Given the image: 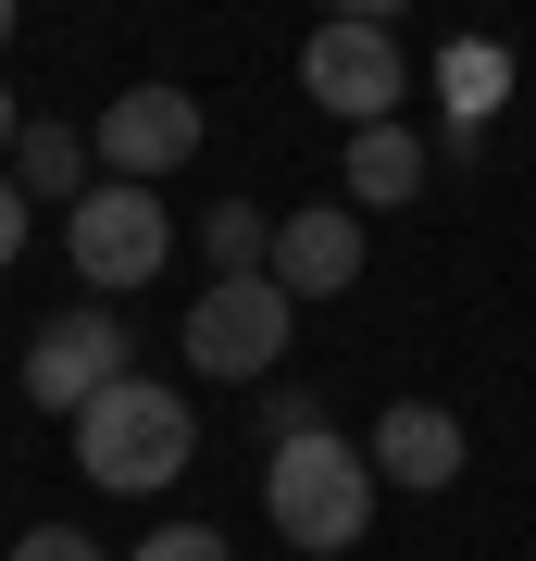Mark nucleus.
Wrapping results in <instances>:
<instances>
[{
    "mask_svg": "<svg viewBox=\"0 0 536 561\" xmlns=\"http://www.w3.org/2000/svg\"><path fill=\"white\" fill-rule=\"evenodd\" d=\"M187 449H199V412L175 400V387H150V375H113L76 412V461H88L100 500H150V486H175Z\"/></svg>",
    "mask_w": 536,
    "mask_h": 561,
    "instance_id": "nucleus-1",
    "label": "nucleus"
},
{
    "mask_svg": "<svg viewBox=\"0 0 536 561\" xmlns=\"http://www.w3.org/2000/svg\"><path fill=\"white\" fill-rule=\"evenodd\" d=\"M375 449H350L338 424H312V437H275L262 461V512H275L287 549H362V524H375Z\"/></svg>",
    "mask_w": 536,
    "mask_h": 561,
    "instance_id": "nucleus-2",
    "label": "nucleus"
},
{
    "mask_svg": "<svg viewBox=\"0 0 536 561\" xmlns=\"http://www.w3.org/2000/svg\"><path fill=\"white\" fill-rule=\"evenodd\" d=\"M62 250H76L88 287H150L162 250H175V213H162V187L113 175V187H88V201H62Z\"/></svg>",
    "mask_w": 536,
    "mask_h": 561,
    "instance_id": "nucleus-3",
    "label": "nucleus"
},
{
    "mask_svg": "<svg viewBox=\"0 0 536 561\" xmlns=\"http://www.w3.org/2000/svg\"><path fill=\"white\" fill-rule=\"evenodd\" d=\"M287 324H299V300H287L275 275H213L199 312H187V362H199L213 387H250V375L287 362Z\"/></svg>",
    "mask_w": 536,
    "mask_h": 561,
    "instance_id": "nucleus-4",
    "label": "nucleus"
},
{
    "mask_svg": "<svg viewBox=\"0 0 536 561\" xmlns=\"http://www.w3.org/2000/svg\"><path fill=\"white\" fill-rule=\"evenodd\" d=\"M299 88H312L338 125H387L412 101V62H399V25H312V50H299Z\"/></svg>",
    "mask_w": 536,
    "mask_h": 561,
    "instance_id": "nucleus-5",
    "label": "nucleus"
},
{
    "mask_svg": "<svg viewBox=\"0 0 536 561\" xmlns=\"http://www.w3.org/2000/svg\"><path fill=\"white\" fill-rule=\"evenodd\" d=\"M113 375H138V350H125V312H100V300H88V312H50L38 350H25V400L62 412V424H76Z\"/></svg>",
    "mask_w": 536,
    "mask_h": 561,
    "instance_id": "nucleus-6",
    "label": "nucleus"
},
{
    "mask_svg": "<svg viewBox=\"0 0 536 561\" xmlns=\"http://www.w3.org/2000/svg\"><path fill=\"white\" fill-rule=\"evenodd\" d=\"M187 162H199V88H113V101H100V175L162 187V175H187Z\"/></svg>",
    "mask_w": 536,
    "mask_h": 561,
    "instance_id": "nucleus-7",
    "label": "nucleus"
},
{
    "mask_svg": "<svg viewBox=\"0 0 536 561\" xmlns=\"http://www.w3.org/2000/svg\"><path fill=\"white\" fill-rule=\"evenodd\" d=\"M375 474L399 486V500L461 486V424H449L437 400H387V424H375Z\"/></svg>",
    "mask_w": 536,
    "mask_h": 561,
    "instance_id": "nucleus-8",
    "label": "nucleus"
},
{
    "mask_svg": "<svg viewBox=\"0 0 536 561\" xmlns=\"http://www.w3.org/2000/svg\"><path fill=\"white\" fill-rule=\"evenodd\" d=\"M262 275H275L287 300H338V287L362 275V225L350 213H287L275 250H262Z\"/></svg>",
    "mask_w": 536,
    "mask_h": 561,
    "instance_id": "nucleus-9",
    "label": "nucleus"
},
{
    "mask_svg": "<svg viewBox=\"0 0 536 561\" xmlns=\"http://www.w3.org/2000/svg\"><path fill=\"white\" fill-rule=\"evenodd\" d=\"M350 187H362V201H387V213H399V201L424 187V138H412L399 113H387V125H350Z\"/></svg>",
    "mask_w": 536,
    "mask_h": 561,
    "instance_id": "nucleus-10",
    "label": "nucleus"
},
{
    "mask_svg": "<svg viewBox=\"0 0 536 561\" xmlns=\"http://www.w3.org/2000/svg\"><path fill=\"white\" fill-rule=\"evenodd\" d=\"M13 187H25V201H38V187H50V201H88V138H76V125H25V138H13Z\"/></svg>",
    "mask_w": 536,
    "mask_h": 561,
    "instance_id": "nucleus-11",
    "label": "nucleus"
},
{
    "mask_svg": "<svg viewBox=\"0 0 536 561\" xmlns=\"http://www.w3.org/2000/svg\"><path fill=\"white\" fill-rule=\"evenodd\" d=\"M262 250H275V225H262L250 201H213V262L225 275H262Z\"/></svg>",
    "mask_w": 536,
    "mask_h": 561,
    "instance_id": "nucleus-12",
    "label": "nucleus"
},
{
    "mask_svg": "<svg viewBox=\"0 0 536 561\" xmlns=\"http://www.w3.org/2000/svg\"><path fill=\"white\" fill-rule=\"evenodd\" d=\"M499 88H512V62H499V50H449V101H461V113H487Z\"/></svg>",
    "mask_w": 536,
    "mask_h": 561,
    "instance_id": "nucleus-13",
    "label": "nucleus"
},
{
    "mask_svg": "<svg viewBox=\"0 0 536 561\" xmlns=\"http://www.w3.org/2000/svg\"><path fill=\"white\" fill-rule=\"evenodd\" d=\"M138 561H225L213 524H162V537H138Z\"/></svg>",
    "mask_w": 536,
    "mask_h": 561,
    "instance_id": "nucleus-14",
    "label": "nucleus"
},
{
    "mask_svg": "<svg viewBox=\"0 0 536 561\" xmlns=\"http://www.w3.org/2000/svg\"><path fill=\"white\" fill-rule=\"evenodd\" d=\"M312 424H324L312 387H275V400H262V437H312Z\"/></svg>",
    "mask_w": 536,
    "mask_h": 561,
    "instance_id": "nucleus-15",
    "label": "nucleus"
},
{
    "mask_svg": "<svg viewBox=\"0 0 536 561\" xmlns=\"http://www.w3.org/2000/svg\"><path fill=\"white\" fill-rule=\"evenodd\" d=\"M13 561H100V537H76V524H38V537H25Z\"/></svg>",
    "mask_w": 536,
    "mask_h": 561,
    "instance_id": "nucleus-16",
    "label": "nucleus"
},
{
    "mask_svg": "<svg viewBox=\"0 0 536 561\" xmlns=\"http://www.w3.org/2000/svg\"><path fill=\"white\" fill-rule=\"evenodd\" d=\"M13 262H25V187L0 175V275H13Z\"/></svg>",
    "mask_w": 536,
    "mask_h": 561,
    "instance_id": "nucleus-17",
    "label": "nucleus"
},
{
    "mask_svg": "<svg viewBox=\"0 0 536 561\" xmlns=\"http://www.w3.org/2000/svg\"><path fill=\"white\" fill-rule=\"evenodd\" d=\"M338 25H399V0H324Z\"/></svg>",
    "mask_w": 536,
    "mask_h": 561,
    "instance_id": "nucleus-18",
    "label": "nucleus"
},
{
    "mask_svg": "<svg viewBox=\"0 0 536 561\" xmlns=\"http://www.w3.org/2000/svg\"><path fill=\"white\" fill-rule=\"evenodd\" d=\"M13 138H25V113H13V88H0V162H13Z\"/></svg>",
    "mask_w": 536,
    "mask_h": 561,
    "instance_id": "nucleus-19",
    "label": "nucleus"
},
{
    "mask_svg": "<svg viewBox=\"0 0 536 561\" xmlns=\"http://www.w3.org/2000/svg\"><path fill=\"white\" fill-rule=\"evenodd\" d=\"M13 13H25V0H0V38H13Z\"/></svg>",
    "mask_w": 536,
    "mask_h": 561,
    "instance_id": "nucleus-20",
    "label": "nucleus"
}]
</instances>
